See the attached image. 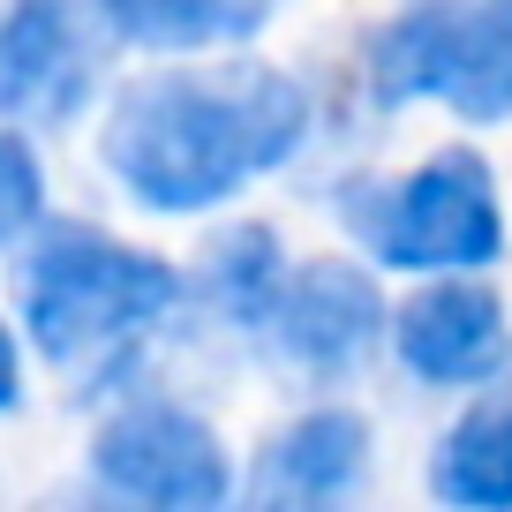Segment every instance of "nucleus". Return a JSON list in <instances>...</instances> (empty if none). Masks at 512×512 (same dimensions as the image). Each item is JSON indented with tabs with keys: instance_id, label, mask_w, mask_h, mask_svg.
<instances>
[{
	"instance_id": "1",
	"label": "nucleus",
	"mask_w": 512,
	"mask_h": 512,
	"mask_svg": "<svg viewBox=\"0 0 512 512\" xmlns=\"http://www.w3.org/2000/svg\"><path fill=\"white\" fill-rule=\"evenodd\" d=\"M309 128V91L264 61L136 76L106 113V166L151 211H211L272 174Z\"/></svg>"
},
{
	"instance_id": "2",
	"label": "nucleus",
	"mask_w": 512,
	"mask_h": 512,
	"mask_svg": "<svg viewBox=\"0 0 512 512\" xmlns=\"http://www.w3.org/2000/svg\"><path fill=\"white\" fill-rule=\"evenodd\" d=\"M174 302H181L174 264L98 234V226H46L16 279L23 332L38 339L53 369H76V377L121 362Z\"/></svg>"
},
{
	"instance_id": "3",
	"label": "nucleus",
	"mask_w": 512,
	"mask_h": 512,
	"mask_svg": "<svg viewBox=\"0 0 512 512\" xmlns=\"http://www.w3.org/2000/svg\"><path fill=\"white\" fill-rule=\"evenodd\" d=\"M384 106L437 98L460 121L512 113V0H422L362 46Z\"/></svg>"
},
{
	"instance_id": "4",
	"label": "nucleus",
	"mask_w": 512,
	"mask_h": 512,
	"mask_svg": "<svg viewBox=\"0 0 512 512\" xmlns=\"http://www.w3.org/2000/svg\"><path fill=\"white\" fill-rule=\"evenodd\" d=\"M347 226L377 264H407V272H475L505 249L497 181L475 151H437L400 181L347 189Z\"/></svg>"
},
{
	"instance_id": "5",
	"label": "nucleus",
	"mask_w": 512,
	"mask_h": 512,
	"mask_svg": "<svg viewBox=\"0 0 512 512\" xmlns=\"http://www.w3.org/2000/svg\"><path fill=\"white\" fill-rule=\"evenodd\" d=\"M113 53V23L98 0H16L0 16V113L68 121L91 98Z\"/></svg>"
},
{
	"instance_id": "6",
	"label": "nucleus",
	"mask_w": 512,
	"mask_h": 512,
	"mask_svg": "<svg viewBox=\"0 0 512 512\" xmlns=\"http://www.w3.org/2000/svg\"><path fill=\"white\" fill-rule=\"evenodd\" d=\"M91 467L106 490L121 497H144V505H219L226 497V452L219 437L204 430L196 415L166 400H136L98 430Z\"/></svg>"
},
{
	"instance_id": "7",
	"label": "nucleus",
	"mask_w": 512,
	"mask_h": 512,
	"mask_svg": "<svg viewBox=\"0 0 512 512\" xmlns=\"http://www.w3.org/2000/svg\"><path fill=\"white\" fill-rule=\"evenodd\" d=\"M264 324H272V347L302 377H347L377 347L384 302L347 264H302V272H279L272 302H264Z\"/></svg>"
},
{
	"instance_id": "8",
	"label": "nucleus",
	"mask_w": 512,
	"mask_h": 512,
	"mask_svg": "<svg viewBox=\"0 0 512 512\" xmlns=\"http://www.w3.org/2000/svg\"><path fill=\"white\" fill-rule=\"evenodd\" d=\"M400 362L415 369L422 384H482L505 369L512 339H505V302L475 279H437V287L407 294L400 324Z\"/></svg>"
},
{
	"instance_id": "9",
	"label": "nucleus",
	"mask_w": 512,
	"mask_h": 512,
	"mask_svg": "<svg viewBox=\"0 0 512 512\" xmlns=\"http://www.w3.org/2000/svg\"><path fill=\"white\" fill-rule=\"evenodd\" d=\"M362 467H369V422L347 407H324V415H302L294 430L272 437V452L256 467V497L264 505H317V497L354 490Z\"/></svg>"
},
{
	"instance_id": "10",
	"label": "nucleus",
	"mask_w": 512,
	"mask_h": 512,
	"mask_svg": "<svg viewBox=\"0 0 512 512\" xmlns=\"http://www.w3.org/2000/svg\"><path fill=\"white\" fill-rule=\"evenodd\" d=\"M430 490L445 505H512V400H482L452 422L437 445Z\"/></svg>"
},
{
	"instance_id": "11",
	"label": "nucleus",
	"mask_w": 512,
	"mask_h": 512,
	"mask_svg": "<svg viewBox=\"0 0 512 512\" xmlns=\"http://www.w3.org/2000/svg\"><path fill=\"white\" fill-rule=\"evenodd\" d=\"M113 23V38L136 46H166V53H196V46H226L249 38L272 16V0H98Z\"/></svg>"
},
{
	"instance_id": "12",
	"label": "nucleus",
	"mask_w": 512,
	"mask_h": 512,
	"mask_svg": "<svg viewBox=\"0 0 512 512\" xmlns=\"http://www.w3.org/2000/svg\"><path fill=\"white\" fill-rule=\"evenodd\" d=\"M211 287H219V302L234 309V317H264V302H272L279 287V249L264 226H234V234L219 241V256H211Z\"/></svg>"
},
{
	"instance_id": "13",
	"label": "nucleus",
	"mask_w": 512,
	"mask_h": 512,
	"mask_svg": "<svg viewBox=\"0 0 512 512\" xmlns=\"http://www.w3.org/2000/svg\"><path fill=\"white\" fill-rule=\"evenodd\" d=\"M38 159L16 144V136H0V249L23 234V226H38Z\"/></svg>"
},
{
	"instance_id": "14",
	"label": "nucleus",
	"mask_w": 512,
	"mask_h": 512,
	"mask_svg": "<svg viewBox=\"0 0 512 512\" xmlns=\"http://www.w3.org/2000/svg\"><path fill=\"white\" fill-rule=\"evenodd\" d=\"M0 407H16V339L0 324Z\"/></svg>"
}]
</instances>
